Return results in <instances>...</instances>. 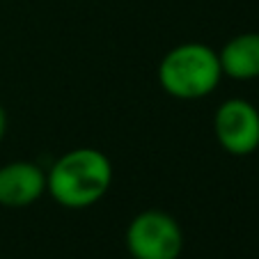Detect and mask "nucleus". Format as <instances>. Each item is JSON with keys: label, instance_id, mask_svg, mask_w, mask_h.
<instances>
[{"label": "nucleus", "instance_id": "obj_1", "mask_svg": "<svg viewBox=\"0 0 259 259\" xmlns=\"http://www.w3.org/2000/svg\"><path fill=\"white\" fill-rule=\"evenodd\" d=\"M113 186V163L99 149L78 147L46 172V193L64 209H88Z\"/></svg>", "mask_w": 259, "mask_h": 259}, {"label": "nucleus", "instance_id": "obj_2", "mask_svg": "<svg viewBox=\"0 0 259 259\" xmlns=\"http://www.w3.org/2000/svg\"><path fill=\"white\" fill-rule=\"evenodd\" d=\"M223 78L220 60L211 46L186 41L163 55L158 64V83L170 97L181 101L204 99Z\"/></svg>", "mask_w": 259, "mask_h": 259}, {"label": "nucleus", "instance_id": "obj_3", "mask_svg": "<svg viewBox=\"0 0 259 259\" xmlns=\"http://www.w3.org/2000/svg\"><path fill=\"white\" fill-rule=\"evenodd\" d=\"M126 250L133 259H179L184 232L165 211H142L126 227Z\"/></svg>", "mask_w": 259, "mask_h": 259}, {"label": "nucleus", "instance_id": "obj_4", "mask_svg": "<svg viewBox=\"0 0 259 259\" xmlns=\"http://www.w3.org/2000/svg\"><path fill=\"white\" fill-rule=\"evenodd\" d=\"M218 145L232 156H250L259 149V110L245 99H227L213 117Z\"/></svg>", "mask_w": 259, "mask_h": 259}, {"label": "nucleus", "instance_id": "obj_5", "mask_svg": "<svg viewBox=\"0 0 259 259\" xmlns=\"http://www.w3.org/2000/svg\"><path fill=\"white\" fill-rule=\"evenodd\" d=\"M46 193V172L37 163L12 161L0 167V204L23 209Z\"/></svg>", "mask_w": 259, "mask_h": 259}, {"label": "nucleus", "instance_id": "obj_6", "mask_svg": "<svg viewBox=\"0 0 259 259\" xmlns=\"http://www.w3.org/2000/svg\"><path fill=\"white\" fill-rule=\"evenodd\" d=\"M223 76L232 80L259 78V32L236 34L218 53Z\"/></svg>", "mask_w": 259, "mask_h": 259}, {"label": "nucleus", "instance_id": "obj_7", "mask_svg": "<svg viewBox=\"0 0 259 259\" xmlns=\"http://www.w3.org/2000/svg\"><path fill=\"white\" fill-rule=\"evenodd\" d=\"M5 131H7V113H5V108L0 106V140L5 138Z\"/></svg>", "mask_w": 259, "mask_h": 259}]
</instances>
